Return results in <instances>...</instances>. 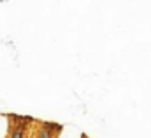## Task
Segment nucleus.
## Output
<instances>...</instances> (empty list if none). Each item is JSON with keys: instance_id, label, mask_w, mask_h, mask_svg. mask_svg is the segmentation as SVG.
I'll list each match as a JSON object with an SVG mask.
<instances>
[{"instance_id": "1", "label": "nucleus", "mask_w": 151, "mask_h": 138, "mask_svg": "<svg viewBox=\"0 0 151 138\" xmlns=\"http://www.w3.org/2000/svg\"><path fill=\"white\" fill-rule=\"evenodd\" d=\"M11 138H23V129H21V128H16V129L12 131Z\"/></svg>"}, {"instance_id": "2", "label": "nucleus", "mask_w": 151, "mask_h": 138, "mask_svg": "<svg viewBox=\"0 0 151 138\" xmlns=\"http://www.w3.org/2000/svg\"><path fill=\"white\" fill-rule=\"evenodd\" d=\"M39 138H51V133L47 131V128H46V129H42V133L39 135Z\"/></svg>"}]
</instances>
